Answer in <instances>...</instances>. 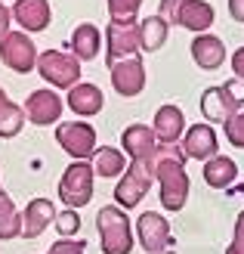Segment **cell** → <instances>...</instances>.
Wrapping results in <instances>:
<instances>
[{
	"label": "cell",
	"instance_id": "obj_1",
	"mask_svg": "<svg viewBox=\"0 0 244 254\" xmlns=\"http://www.w3.org/2000/svg\"><path fill=\"white\" fill-rule=\"evenodd\" d=\"M155 183L161 189V208L167 211H183L189 198V174H186V152L183 146H164L155 161Z\"/></svg>",
	"mask_w": 244,
	"mask_h": 254
},
{
	"label": "cell",
	"instance_id": "obj_15",
	"mask_svg": "<svg viewBox=\"0 0 244 254\" xmlns=\"http://www.w3.org/2000/svg\"><path fill=\"white\" fill-rule=\"evenodd\" d=\"M216 130L210 124H192L186 136H183V152L186 158H198V161H210L216 155Z\"/></svg>",
	"mask_w": 244,
	"mask_h": 254
},
{
	"label": "cell",
	"instance_id": "obj_31",
	"mask_svg": "<svg viewBox=\"0 0 244 254\" xmlns=\"http://www.w3.org/2000/svg\"><path fill=\"white\" fill-rule=\"evenodd\" d=\"M226 254H244V211L235 217V236H232V245L226 248Z\"/></svg>",
	"mask_w": 244,
	"mask_h": 254
},
{
	"label": "cell",
	"instance_id": "obj_17",
	"mask_svg": "<svg viewBox=\"0 0 244 254\" xmlns=\"http://www.w3.org/2000/svg\"><path fill=\"white\" fill-rule=\"evenodd\" d=\"M176 25H183L189 31H201L207 34V28L213 25V6L204 0H183L176 12Z\"/></svg>",
	"mask_w": 244,
	"mask_h": 254
},
{
	"label": "cell",
	"instance_id": "obj_4",
	"mask_svg": "<svg viewBox=\"0 0 244 254\" xmlns=\"http://www.w3.org/2000/svg\"><path fill=\"white\" fill-rule=\"evenodd\" d=\"M151 183H155V161H130L121 177V183L114 186V205L124 211L136 208L148 195Z\"/></svg>",
	"mask_w": 244,
	"mask_h": 254
},
{
	"label": "cell",
	"instance_id": "obj_20",
	"mask_svg": "<svg viewBox=\"0 0 244 254\" xmlns=\"http://www.w3.org/2000/svg\"><path fill=\"white\" fill-rule=\"evenodd\" d=\"M192 59L198 62L201 68H220L226 59V44L216 34H198L195 44H192Z\"/></svg>",
	"mask_w": 244,
	"mask_h": 254
},
{
	"label": "cell",
	"instance_id": "obj_10",
	"mask_svg": "<svg viewBox=\"0 0 244 254\" xmlns=\"http://www.w3.org/2000/svg\"><path fill=\"white\" fill-rule=\"evenodd\" d=\"M139 50H143L139 22H111L108 25V65L136 56Z\"/></svg>",
	"mask_w": 244,
	"mask_h": 254
},
{
	"label": "cell",
	"instance_id": "obj_22",
	"mask_svg": "<svg viewBox=\"0 0 244 254\" xmlns=\"http://www.w3.org/2000/svg\"><path fill=\"white\" fill-rule=\"evenodd\" d=\"M238 177V164L229 158V155H213L210 161H204V180L213 189H226L232 186Z\"/></svg>",
	"mask_w": 244,
	"mask_h": 254
},
{
	"label": "cell",
	"instance_id": "obj_6",
	"mask_svg": "<svg viewBox=\"0 0 244 254\" xmlns=\"http://www.w3.org/2000/svg\"><path fill=\"white\" fill-rule=\"evenodd\" d=\"M37 74L47 84L71 90V87L81 84V62L71 53H62V50H47V53L37 56Z\"/></svg>",
	"mask_w": 244,
	"mask_h": 254
},
{
	"label": "cell",
	"instance_id": "obj_35",
	"mask_svg": "<svg viewBox=\"0 0 244 254\" xmlns=\"http://www.w3.org/2000/svg\"><path fill=\"white\" fill-rule=\"evenodd\" d=\"M229 12L235 22H244V0H229Z\"/></svg>",
	"mask_w": 244,
	"mask_h": 254
},
{
	"label": "cell",
	"instance_id": "obj_13",
	"mask_svg": "<svg viewBox=\"0 0 244 254\" xmlns=\"http://www.w3.org/2000/svg\"><path fill=\"white\" fill-rule=\"evenodd\" d=\"M111 87L118 90L121 96H139L146 87V65L139 56L130 59H121L111 65Z\"/></svg>",
	"mask_w": 244,
	"mask_h": 254
},
{
	"label": "cell",
	"instance_id": "obj_33",
	"mask_svg": "<svg viewBox=\"0 0 244 254\" xmlns=\"http://www.w3.org/2000/svg\"><path fill=\"white\" fill-rule=\"evenodd\" d=\"M232 71H235L238 81H244V47L235 50V56H232Z\"/></svg>",
	"mask_w": 244,
	"mask_h": 254
},
{
	"label": "cell",
	"instance_id": "obj_5",
	"mask_svg": "<svg viewBox=\"0 0 244 254\" xmlns=\"http://www.w3.org/2000/svg\"><path fill=\"white\" fill-rule=\"evenodd\" d=\"M93 180H96V171L90 161H74L65 168L59 180V198L62 205L78 211V208H87L90 198H93Z\"/></svg>",
	"mask_w": 244,
	"mask_h": 254
},
{
	"label": "cell",
	"instance_id": "obj_29",
	"mask_svg": "<svg viewBox=\"0 0 244 254\" xmlns=\"http://www.w3.org/2000/svg\"><path fill=\"white\" fill-rule=\"evenodd\" d=\"M223 127H226V139H229V143L238 146V149H244V109L238 112V115L229 118Z\"/></svg>",
	"mask_w": 244,
	"mask_h": 254
},
{
	"label": "cell",
	"instance_id": "obj_16",
	"mask_svg": "<svg viewBox=\"0 0 244 254\" xmlns=\"http://www.w3.org/2000/svg\"><path fill=\"white\" fill-rule=\"evenodd\" d=\"M151 130H155L158 143L164 146H173L179 143V136H186V118H183V109L179 106H161L155 112V124H151Z\"/></svg>",
	"mask_w": 244,
	"mask_h": 254
},
{
	"label": "cell",
	"instance_id": "obj_24",
	"mask_svg": "<svg viewBox=\"0 0 244 254\" xmlns=\"http://www.w3.org/2000/svg\"><path fill=\"white\" fill-rule=\"evenodd\" d=\"M25 121H28V118H25V109L12 103V99L3 93V87H0V136L12 139V136L22 130Z\"/></svg>",
	"mask_w": 244,
	"mask_h": 254
},
{
	"label": "cell",
	"instance_id": "obj_19",
	"mask_svg": "<svg viewBox=\"0 0 244 254\" xmlns=\"http://www.w3.org/2000/svg\"><path fill=\"white\" fill-rule=\"evenodd\" d=\"M12 16L25 31H44L49 25V3L47 0H16Z\"/></svg>",
	"mask_w": 244,
	"mask_h": 254
},
{
	"label": "cell",
	"instance_id": "obj_9",
	"mask_svg": "<svg viewBox=\"0 0 244 254\" xmlns=\"http://www.w3.org/2000/svg\"><path fill=\"white\" fill-rule=\"evenodd\" d=\"M0 59H3V65H9L12 71L28 74L37 65V47H34V41L28 34L9 31L3 41H0Z\"/></svg>",
	"mask_w": 244,
	"mask_h": 254
},
{
	"label": "cell",
	"instance_id": "obj_8",
	"mask_svg": "<svg viewBox=\"0 0 244 254\" xmlns=\"http://www.w3.org/2000/svg\"><path fill=\"white\" fill-rule=\"evenodd\" d=\"M56 143L78 161H90L96 155V130L87 121H65L56 127Z\"/></svg>",
	"mask_w": 244,
	"mask_h": 254
},
{
	"label": "cell",
	"instance_id": "obj_26",
	"mask_svg": "<svg viewBox=\"0 0 244 254\" xmlns=\"http://www.w3.org/2000/svg\"><path fill=\"white\" fill-rule=\"evenodd\" d=\"M139 31H143V50L146 53H155L167 41V22L161 16H146L139 22Z\"/></svg>",
	"mask_w": 244,
	"mask_h": 254
},
{
	"label": "cell",
	"instance_id": "obj_34",
	"mask_svg": "<svg viewBox=\"0 0 244 254\" xmlns=\"http://www.w3.org/2000/svg\"><path fill=\"white\" fill-rule=\"evenodd\" d=\"M9 16H12V12H9L3 3H0V41H3V37L9 34Z\"/></svg>",
	"mask_w": 244,
	"mask_h": 254
},
{
	"label": "cell",
	"instance_id": "obj_30",
	"mask_svg": "<svg viewBox=\"0 0 244 254\" xmlns=\"http://www.w3.org/2000/svg\"><path fill=\"white\" fill-rule=\"evenodd\" d=\"M47 254H87V242L84 239H59L49 245Z\"/></svg>",
	"mask_w": 244,
	"mask_h": 254
},
{
	"label": "cell",
	"instance_id": "obj_21",
	"mask_svg": "<svg viewBox=\"0 0 244 254\" xmlns=\"http://www.w3.org/2000/svg\"><path fill=\"white\" fill-rule=\"evenodd\" d=\"M99 47H102L99 28H96V25H90V22H81L78 28H74V34H71V53H74V59H78V62L96 59Z\"/></svg>",
	"mask_w": 244,
	"mask_h": 254
},
{
	"label": "cell",
	"instance_id": "obj_11",
	"mask_svg": "<svg viewBox=\"0 0 244 254\" xmlns=\"http://www.w3.org/2000/svg\"><path fill=\"white\" fill-rule=\"evenodd\" d=\"M121 149H124V155H130V161H158L161 143H158V136H155L151 127L130 124L121 133Z\"/></svg>",
	"mask_w": 244,
	"mask_h": 254
},
{
	"label": "cell",
	"instance_id": "obj_3",
	"mask_svg": "<svg viewBox=\"0 0 244 254\" xmlns=\"http://www.w3.org/2000/svg\"><path fill=\"white\" fill-rule=\"evenodd\" d=\"M241 109H244V81H238V78L226 81L220 87H207L201 96V112L213 124H226Z\"/></svg>",
	"mask_w": 244,
	"mask_h": 254
},
{
	"label": "cell",
	"instance_id": "obj_18",
	"mask_svg": "<svg viewBox=\"0 0 244 254\" xmlns=\"http://www.w3.org/2000/svg\"><path fill=\"white\" fill-rule=\"evenodd\" d=\"M68 109L74 112V115H81V118H90V115H99L102 112V90L96 84H78V87H71L68 90Z\"/></svg>",
	"mask_w": 244,
	"mask_h": 254
},
{
	"label": "cell",
	"instance_id": "obj_27",
	"mask_svg": "<svg viewBox=\"0 0 244 254\" xmlns=\"http://www.w3.org/2000/svg\"><path fill=\"white\" fill-rule=\"evenodd\" d=\"M56 233L62 236V239H74V233L81 230V214L78 211H71V208H65V211H59L56 214Z\"/></svg>",
	"mask_w": 244,
	"mask_h": 254
},
{
	"label": "cell",
	"instance_id": "obj_36",
	"mask_svg": "<svg viewBox=\"0 0 244 254\" xmlns=\"http://www.w3.org/2000/svg\"><path fill=\"white\" fill-rule=\"evenodd\" d=\"M164 254H176V251H173V248H170V251H164Z\"/></svg>",
	"mask_w": 244,
	"mask_h": 254
},
{
	"label": "cell",
	"instance_id": "obj_7",
	"mask_svg": "<svg viewBox=\"0 0 244 254\" xmlns=\"http://www.w3.org/2000/svg\"><path fill=\"white\" fill-rule=\"evenodd\" d=\"M133 233H136V242L143 245L146 254H164V251H170V248H173L170 223H167V217H164V214H158V211H146V214H139V217H136V226H133Z\"/></svg>",
	"mask_w": 244,
	"mask_h": 254
},
{
	"label": "cell",
	"instance_id": "obj_25",
	"mask_svg": "<svg viewBox=\"0 0 244 254\" xmlns=\"http://www.w3.org/2000/svg\"><path fill=\"white\" fill-rule=\"evenodd\" d=\"M22 236V211L12 205V198L0 189V239H16Z\"/></svg>",
	"mask_w": 244,
	"mask_h": 254
},
{
	"label": "cell",
	"instance_id": "obj_12",
	"mask_svg": "<svg viewBox=\"0 0 244 254\" xmlns=\"http://www.w3.org/2000/svg\"><path fill=\"white\" fill-rule=\"evenodd\" d=\"M25 118L37 127H47V124H56L62 115V96L56 90H34L28 99H25Z\"/></svg>",
	"mask_w": 244,
	"mask_h": 254
},
{
	"label": "cell",
	"instance_id": "obj_32",
	"mask_svg": "<svg viewBox=\"0 0 244 254\" xmlns=\"http://www.w3.org/2000/svg\"><path fill=\"white\" fill-rule=\"evenodd\" d=\"M179 3H183V0H161V6H158V16H161L164 22H176Z\"/></svg>",
	"mask_w": 244,
	"mask_h": 254
},
{
	"label": "cell",
	"instance_id": "obj_14",
	"mask_svg": "<svg viewBox=\"0 0 244 254\" xmlns=\"http://www.w3.org/2000/svg\"><path fill=\"white\" fill-rule=\"evenodd\" d=\"M56 205L49 198H31L22 211V239H37L56 220Z\"/></svg>",
	"mask_w": 244,
	"mask_h": 254
},
{
	"label": "cell",
	"instance_id": "obj_23",
	"mask_svg": "<svg viewBox=\"0 0 244 254\" xmlns=\"http://www.w3.org/2000/svg\"><path fill=\"white\" fill-rule=\"evenodd\" d=\"M90 164H93V171L99 177H124V171H127V155H124L121 149H114V146H99Z\"/></svg>",
	"mask_w": 244,
	"mask_h": 254
},
{
	"label": "cell",
	"instance_id": "obj_2",
	"mask_svg": "<svg viewBox=\"0 0 244 254\" xmlns=\"http://www.w3.org/2000/svg\"><path fill=\"white\" fill-rule=\"evenodd\" d=\"M96 230H99V248L102 254H130L136 233L127 211L118 205H105L96 211Z\"/></svg>",
	"mask_w": 244,
	"mask_h": 254
},
{
	"label": "cell",
	"instance_id": "obj_28",
	"mask_svg": "<svg viewBox=\"0 0 244 254\" xmlns=\"http://www.w3.org/2000/svg\"><path fill=\"white\" fill-rule=\"evenodd\" d=\"M139 6H143V0H108L111 22H133Z\"/></svg>",
	"mask_w": 244,
	"mask_h": 254
}]
</instances>
